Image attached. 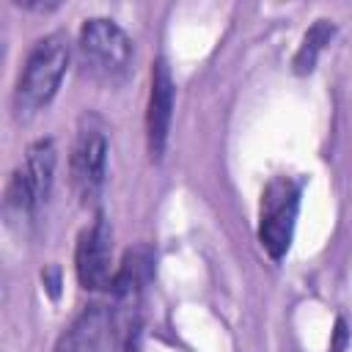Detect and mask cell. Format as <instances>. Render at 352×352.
<instances>
[{"instance_id": "9", "label": "cell", "mask_w": 352, "mask_h": 352, "mask_svg": "<svg viewBox=\"0 0 352 352\" xmlns=\"http://www.w3.org/2000/svg\"><path fill=\"white\" fill-rule=\"evenodd\" d=\"M151 264H154V253L148 248H132L126 250L121 267L116 270L113 275V294L116 297H126V294H135L148 278H151Z\"/></svg>"}, {"instance_id": "11", "label": "cell", "mask_w": 352, "mask_h": 352, "mask_svg": "<svg viewBox=\"0 0 352 352\" xmlns=\"http://www.w3.org/2000/svg\"><path fill=\"white\" fill-rule=\"evenodd\" d=\"M41 278H44L47 292H50L52 297H58V294H60V275H58V267H50L47 272H41Z\"/></svg>"}, {"instance_id": "12", "label": "cell", "mask_w": 352, "mask_h": 352, "mask_svg": "<svg viewBox=\"0 0 352 352\" xmlns=\"http://www.w3.org/2000/svg\"><path fill=\"white\" fill-rule=\"evenodd\" d=\"M344 341H346V324H344V319H336V338L330 344V352H341Z\"/></svg>"}, {"instance_id": "2", "label": "cell", "mask_w": 352, "mask_h": 352, "mask_svg": "<svg viewBox=\"0 0 352 352\" xmlns=\"http://www.w3.org/2000/svg\"><path fill=\"white\" fill-rule=\"evenodd\" d=\"M55 165L58 151L50 138H41L28 146L25 162L11 173L6 184V212L14 220L33 217L44 201L50 198L52 182H55Z\"/></svg>"}, {"instance_id": "13", "label": "cell", "mask_w": 352, "mask_h": 352, "mask_svg": "<svg viewBox=\"0 0 352 352\" xmlns=\"http://www.w3.org/2000/svg\"><path fill=\"white\" fill-rule=\"evenodd\" d=\"M16 6L28 8V11H52V8H58V3H22V0H16Z\"/></svg>"}, {"instance_id": "6", "label": "cell", "mask_w": 352, "mask_h": 352, "mask_svg": "<svg viewBox=\"0 0 352 352\" xmlns=\"http://www.w3.org/2000/svg\"><path fill=\"white\" fill-rule=\"evenodd\" d=\"M74 270L80 286L88 292H102L113 286V234L104 214H96V220L80 234L74 250Z\"/></svg>"}, {"instance_id": "7", "label": "cell", "mask_w": 352, "mask_h": 352, "mask_svg": "<svg viewBox=\"0 0 352 352\" xmlns=\"http://www.w3.org/2000/svg\"><path fill=\"white\" fill-rule=\"evenodd\" d=\"M173 77L168 63L160 58L151 69V91H148V104H146V143L151 160H162L165 146H168V132H170V118H173Z\"/></svg>"}, {"instance_id": "8", "label": "cell", "mask_w": 352, "mask_h": 352, "mask_svg": "<svg viewBox=\"0 0 352 352\" xmlns=\"http://www.w3.org/2000/svg\"><path fill=\"white\" fill-rule=\"evenodd\" d=\"M110 319L102 305L82 308L55 341V352H104Z\"/></svg>"}, {"instance_id": "4", "label": "cell", "mask_w": 352, "mask_h": 352, "mask_svg": "<svg viewBox=\"0 0 352 352\" xmlns=\"http://www.w3.org/2000/svg\"><path fill=\"white\" fill-rule=\"evenodd\" d=\"M69 176L72 187L82 206H94L102 195L104 176H107V135L99 118H82L72 157H69Z\"/></svg>"}, {"instance_id": "1", "label": "cell", "mask_w": 352, "mask_h": 352, "mask_svg": "<svg viewBox=\"0 0 352 352\" xmlns=\"http://www.w3.org/2000/svg\"><path fill=\"white\" fill-rule=\"evenodd\" d=\"M66 69H69V38L63 33H50L38 38L28 52L14 88V116L19 121H30L41 107H47L58 94Z\"/></svg>"}, {"instance_id": "5", "label": "cell", "mask_w": 352, "mask_h": 352, "mask_svg": "<svg viewBox=\"0 0 352 352\" xmlns=\"http://www.w3.org/2000/svg\"><path fill=\"white\" fill-rule=\"evenodd\" d=\"M77 44L85 66L99 77H118L132 60V38L104 16L85 19Z\"/></svg>"}, {"instance_id": "10", "label": "cell", "mask_w": 352, "mask_h": 352, "mask_svg": "<svg viewBox=\"0 0 352 352\" xmlns=\"http://www.w3.org/2000/svg\"><path fill=\"white\" fill-rule=\"evenodd\" d=\"M333 36H336V25H333L330 19H316V22L305 30V36H302V41H300V47H297V55H294V60H292L294 72H297V74H311L314 66H316V60H319V55H322V50L330 44Z\"/></svg>"}, {"instance_id": "3", "label": "cell", "mask_w": 352, "mask_h": 352, "mask_svg": "<svg viewBox=\"0 0 352 352\" xmlns=\"http://www.w3.org/2000/svg\"><path fill=\"white\" fill-rule=\"evenodd\" d=\"M297 209H300V184L289 176L270 179L258 204V242L275 261H280L292 248Z\"/></svg>"}]
</instances>
